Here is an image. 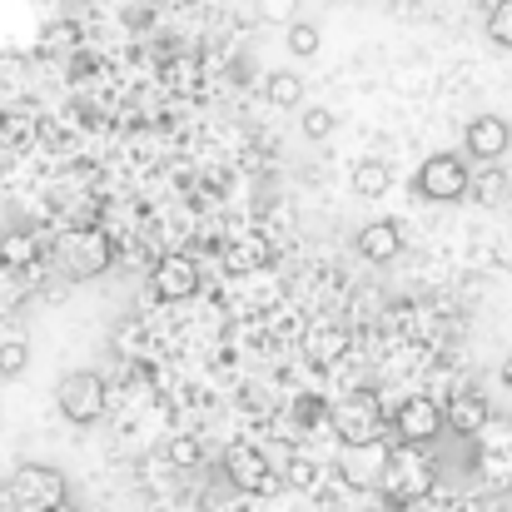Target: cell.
I'll use <instances>...</instances> for the list:
<instances>
[{
  "label": "cell",
  "instance_id": "5",
  "mask_svg": "<svg viewBox=\"0 0 512 512\" xmlns=\"http://www.w3.org/2000/svg\"><path fill=\"white\" fill-rule=\"evenodd\" d=\"M418 194H428L433 204H458L468 189H473V170H468V160L463 155H428L423 165H418Z\"/></svg>",
  "mask_w": 512,
  "mask_h": 512
},
{
  "label": "cell",
  "instance_id": "15",
  "mask_svg": "<svg viewBox=\"0 0 512 512\" xmlns=\"http://www.w3.org/2000/svg\"><path fill=\"white\" fill-rule=\"evenodd\" d=\"M473 443H478V453H488V458H512V418L508 413H488V423H483V433H478Z\"/></svg>",
  "mask_w": 512,
  "mask_h": 512
},
{
  "label": "cell",
  "instance_id": "13",
  "mask_svg": "<svg viewBox=\"0 0 512 512\" xmlns=\"http://www.w3.org/2000/svg\"><path fill=\"white\" fill-rule=\"evenodd\" d=\"M348 184H353L358 199H383L388 184H393V170H388V160H358L353 174H348Z\"/></svg>",
  "mask_w": 512,
  "mask_h": 512
},
{
  "label": "cell",
  "instance_id": "11",
  "mask_svg": "<svg viewBox=\"0 0 512 512\" xmlns=\"http://www.w3.org/2000/svg\"><path fill=\"white\" fill-rule=\"evenodd\" d=\"M353 249H358L368 264H388V259H398V249H403V229H398L393 219H373V224L358 229Z\"/></svg>",
  "mask_w": 512,
  "mask_h": 512
},
{
  "label": "cell",
  "instance_id": "19",
  "mask_svg": "<svg viewBox=\"0 0 512 512\" xmlns=\"http://www.w3.org/2000/svg\"><path fill=\"white\" fill-rule=\"evenodd\" d=\"M299 5H304V0H254V10H259L269 25H284V30L299 20Z\"/></svg>",
  "mask_w": 512,
  "mask_h": 512
},
{
  "label": "cell",
  "instance_id": "4",
  "mask_svg": "<svg viewBox=\"0 0 512 512\" xmlns=\"http://www.w3.org/2000/svg\"><path fill=\"white\" fill-rule=\"evenodd\" d=\"M65 498H70L65 473L50 468V463H25V468H15V478H10V503L20 512H60Z\"/></svg>",
  "mask_w": 512,
  "mask_h": 512
},
{
  "label": "cell",
  "instance_id": "23",
  "mask_svg": "<svg viewBox=\"0 0 512 512\" xmlns=\"http://www.w3.org/2000/svg\"><path fill=\"white\" fill-rule=\"evenodd\" d=\"M194 458H199V448H194L189 438H179V443H170V463H179V468H184V463H194Z\"/></svg>",
  "mask_w": 512,
  "mask_h": 512
},
{
  "label": "cell",
  "instance_id": "6",
  "mask_svg": "<svg viewBox=\"0 0 512 512\" xmlns=\"http://www.w3.org/2000/svg\"><path fill=\"white\" fill-rule=\"evenodd\" d=\"M110 259H115V249H110V239L100 229H75L60 244V264H65L70 279H95V274L110 269Z\"/></svg>",
  "mask_w": 512,
  "mask_h": 512
},
{
  "label": "cell",
  "instance_id": "3",
  "mask_svg": "<svg viewBox=\"0 0 512 512\" xmlns=\"http://www.w3.org/2000/svg\"><path fill=\"white\" fill-rule=\"evenodd\" d=\"M378 483H383L388 503L408 508V503H418L433 488V468H428L423 448H388V458L378 468Z\"/></svg>",
  "mask_w": 512,
  "mask_h": 512
},
{
  "label": "cell",
  "instance_id": "24",
  "mask_svg": "<svg viewBox=\"0 0 512 512\" xmlns=\"http://www.w3.org/2000/svg\"><path fill=\"white\" fill-rule=\"evenodd\" d=\"M319 408H324L319 398H299V418H304V423H314V418H319Z\"/></svg>",
  "mask_w": 512,
  "mask_h": 512
},
{
  "label": "cell",
  "instance_id": "12",
  "mask_svg": "<svg viewBox=\"0 0 512 512\" xmlns=\"http://www.w3.org/2000/svg\"><path fill=\"white\" fill-rule=\"evenodd\" d=\"M488 413H493V408H488L478 393H458V398H453V408H443V423H448L458 438H478V433H483V423H488Z\"/></svg>",
  "mask_w": 512,
  "mask_h": 512
},
{
  "label": "cell",
  "instance_id": "20",
  "mask_svg": "<svg viewBox=\"0 0 512 512\" xmlns=\"http://www.w3.org/2000/svg\"><path fill=\"white\" fill-rule=\"evenodd\" d=\"M329 135H334V110L309 105L304 110V140H329Z\"/></svg>",
  "mask_w": 512,
  "mask_h": 512
},
{
  "label": "cell",
  "instance_id": "14",
  "mask_svg": "<svg viewBox=\"0 0 512 512\" xmlns=\"http://www.w3.org/2000/svg\"><path fill=\"white\" fill-rule=\"evenodd\" d=\"M304 80L294 75V70H269V80H264V95H269V105L274 110H299L304 105Z\"/></svg>",
  "mask_w": 512,
  "mask_h": 512
},
{
  "label": "cell",
  "instance_id": "7",
  "mask_svg": "<svg viewBox=\"0 0 512 512\" xmlns=\"http://www.w3.org/2000/svg\"><path fill=\"white\" fill-rule=\"evenodd\" d=\"M438 433H443V408L433 398L418 393V398H403L393 408V438H398V448H423Z\"/></svg>",
  "mask_w": 512,
  "mask_h": 512
},
{
  "label": "cell",
  "instance_id": "1",
  "mask_svg": "<svg viewBox=\"0 0 512 512\" xmlns=\"http://www.w3.org/2000/svg\"><path fill=\"white\" fill-rule=\"evenodd\" d=\"M329 423H334V433L348 443V453L378 448L383 433H388V413L378 408V398H373L368 388H358V393H348L343 403H334V408H329Z\"/></svg>",
  "mask_w": 512,
  "mask_h": 512
},
{
  "label": "cell",
  "instance_id": "22",
  "mask_svg": "<svg viewBox=\"0 0 512 512\" xmlns=\"http://www.w3.org/2000/svg\"><path fill=\"white\" fill-rule=\"evenodd\" d=\"M478 468H483L493 483H512V458H488V453H478Z\"/></svg>",
  "mask_w": 512,
  "mask_h": 512
},
{
  "label": "cell",
  "instance_id": "8",
  "mask_svg": "<svg viewBox=\"0 0 512 512\" xmlns=\"http://www.w3.org/2000/svg\"><path fill=\"white\" fill-rule=\"evenodd\" d=\"M224 468H229V483L244 493H279V473L269 468V458L259 448H234L224 458Z\"/></svg>",
  "mask_w": 512,
  "mask_h": 512
},
{
  "label": "cell",
  "instance_id": "10",
  "mask_svg": "<svg viewBox=\"0 0 512 512\" xmlns=\"http://www.w3.org/2000/svg\"><path fill=\"white\" fill-rule=\"evenodd\" d=\"M155 294L165 299V304H179V299H189L194 289H199V264L189 259V254H165L160 264H155Z\"/></svg>",
  "mask_w": 512,
  "mask_h": 512
},
{
  "label": "cell",
  "instance_id": "9",
  "mask_svg": "<svg viewBox=\"0 0 512 512\" xmlns=\"http://www.w3.org/2000/svg\"><path fill=\"white\" fill-rule=\"evenodd\" d=\"M463 140H468V155L473 160H498V155L512 150V125L503 115H473L468 130H463Z\"/></svg>",
  "mask_w": 512,
  "mask_h": 512
},
{
  "label": "cell",
  "instance_id": "17",
  "mask_svg": "<svg viewBox=\"0 0 512 512\" xmlns=\"http://www.w3.org/2000/svg\"><path fill=\"white\" fill-rule=\"evenodd\" d=\"M30 368V343L25 339H5L0 343V378H20Z\"/></svg>",
  "mask_w": 512,
  "mask_h": 512
},
{
  "label": "cell",
  "instance_id": "25",
  "mask_svg": "<svg viewBox=\"0 0 512 512\" xmlns=\"http://www.w3.org/2000/svg\"><path fill=\"white\" fill-rule=\"evenodd\" d=\"M503 383L512 388V353H508V363H503Z\"/></svg>",
  "mask_w": 512,
  "mask_h": 512
},
{
  "label": "cell",
  "instance_id": "21",
  "mask_svg": "<svg viewBox=\"0 0 512 512\" xmlns=\"http://www.w3.org/2000/svg\"><path fill=\"white\" fill-rule=\"evenodd\" d=\"M284 478H289V488H314V478H319V468H314L309 458H294Z\"/></svg>",
  "mask_w": 512,
  "mask_h": 512
},
{
  "label": "cell",
  "instance_id": "2",
  "mask_svg": "<svg viewBox=\"0 0 512 512\" xmlns=\"http://www.w3.org/2000/svg\"><path fill=\"white\" fill-rule=\"evenodd\" d=\"M55 408H60V418H65V423L90 428V423H100V418H105V408H110V388H105V378H100V373L75 368V373H65V378L55 383Z\"/></svg>",
  "mask_w": 512,
  "mask_h": 512
},
{
  "label": "cell",
  "instance_id": "18",
  "mask_svg": "<svg viewBox=\"0 0 512 512\" xmlns=\"http://www.w3.org/2000/svg\"><path fill=\"white\" fill-rule=\"evenodd\" d=\"M488 40H493L498 50H512V0H498V5L488 10Z\"/></svg>",
  "mask_w": 512,
  "mask_h": 512
},
{
  "label": "cell",
  "instance_id": "16",
  "mask_svg": "<svg viewBox=\"0 0 512 512\" xmlns=\"http://www.w3.org/2000/svg\"><path fill=\"white\" fill-rule=\"evenodd\" d=\"M284 45H289L294 60H314V55L324 50V30H319L314 20H294V25L284 30Z\"/></svg>",
  "mask_w": 512,
  "mask_h": 512
}]
</instances>
